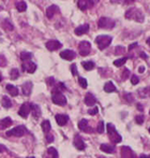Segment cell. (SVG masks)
<instances>
[{"instance_id":"cell-1","label":"cell","mask_w":150,"mask_h":158,"mask_svg":"<svg viewBox=\"0 0 150 158\" xmlns=\"http://www.w3.org/2000/svg\"><path fill=\"white\" fill-rule=\"evenodd\" d=\"M125 16L128 20H135V22H138V23H143V22H144V18H145L143 12L137 8H130L125 12Z\"/></svg>"},{"instance_id":"cell-2","label":"cell","mask_w":150,"mask_h":158,"mask_svg":"<svg viewBox=\"0 0 150 158\" xmlns=\"http://www.w3.org/2000/svg\"><path fill=\"white\" fill-rule=\"evenodd\" d=\"M51 100H53V102L55 105H66V96L60 92L59 88H53V90H51Z\"/></svg>"},{"instance_id":"cell-3","label":"cell","mask_w":150,"mask_h":158,"mask_svg":"<svg viewBox=\"0 0 150 158\" xmlns=\"http://www.w3.org/2000/svg\"><path fill=\"white\" fill-rule=\"evenodd\" d=\"M107 133H108V138L110 139L113 143H120L122 141L121 135L117 132V130L115 128V126L113 125L112 123H108L107 124Z\"/></svg>"},{"instance_id":"cell-4","label":"cell","mask_w":150,"mask_h":158,"mask_svg":"<svg viewBox=\"0 0 150 158\" xmlns=\"http://www.w3.org/2000/svg\"><path fill=\"white\" fill-rule=\"evenodd\" d=\"M113 38L110 36H106V35H102V36H98L96 38V43L98 44L100 50L106 49L107 46L112 43Z\"/></svg>"},{"instance_id":"cell-5","label":"cell","mask_w":150,"mask_h":158,"mask_svg":"<svg viewBox=\"0 0 150 158\" xmlns=\"http://www.w3.org/2000/svg\"><path fill=\"white\" fill-rule=\"evenodd\" d=\"M99 28L103 29H112L115 27V22L110 17H101L98 22Z\"/></svg>"},{"instance_id":"cell-6","label":"cell","mask_w":150,"mask_h":158,"mask_svg":"<svg viewBox=\"0 0 150 158\" xmlns=\"http://www.w3.org/2000/svg\"><path fill=\"white\" fill-rule=\"evenodd\" d=\"M26 131H27V129L25 126H17V127L7 131L5 135H7V137H23Z\"/></svg>"},{"instance_id":"cell-7","label":"cell","mask_w":150,"mask_h":158,"mask_svg":"<svg viewBox=\"0 0 150 158\" xmlns=\"http://www.w3.org/2000/svg\"><path fill=\"white\" fill-rule=\"evenodd\" d=\"M78 51L81 56L89 55L90 51H91V44H90L88 41H81L78 45Z\"/></svg>"},{"instance_id":"cell-8","label":"cell","mask_w":150,"mask_h":158,"mask_svg":"<svg viewBox=\"0 0 150 158\" xmlns=\"http://www.w3.org/2000/svg\"><path fill=\"white\" fill-rule=\"evenodd\" d=\"M30 112H31V103L25 102V103L20 107L19 111H18V114H19L20 117L27 118L28 117V115L30 114Z\"/></svg>"},{"instance_id":"cell-9","label":"cell","mask_w":150,"mask_h":158,"mask_svg":"<svg viewBox=\"0 0 150 158\" xmlns=\"http://www.w3.org/2000/svg\"><path fill=\"white\" fill-rule=\"evenodd\" d=\"M77 7H78L79 10L86 11L93 7V1H92V0H78Z\"/></svg>"},{"instance_id":"cell-10","label":"cell","mask_w":150,"mask_h":158,"mask_svg":"<svg viewBox=\"0 0 150 158\" xmlns=\"http://www.w3.org/2000/svg\"><path fill=\"white\" fill-rule=\"evenodd\" d=\"M45 46L49 51L53 52V51H56V50L60 49L61 46H62V44H61L58 40H49L46 42Z\"/></svg>"},{"instance_id":"cell-11","label":"cell","mask_w":150,"mask_h":158,"mask_svg":"<svg viewBox=\"0 0 150 158\" xmlns=\"http://www.w3.org/2000/svg\"><path fill=\"white\" fill-rule=\"evenodd\" d=\"M22 68H23L24 71L28 72V73H33V72L37 70V65L30 60L25 61V62L23 64V66H22Z\"/></svg>"},{"instance_id":"cell-12","label":"cell","mask_w":150,"mask_h":158,"mask_svg":"<svg viewBox=\"0 0 150 158\" xmlns=\"http://www.w3.org/2000/svg\"><path fill=\"white\" fill-rule=\"evenodd\" d=\"M75 56H76V54L72 50H64L60 53V57L62 59H66V60H73Z\"/></svg>"},{"instance_id":"cell-13","label":"cell","mask_w":150,"mask_h":158,"mask_svg":"<svg viewBox=\"0 0 150 158\" xmlns=\"http://www.w3.org/2000/svg\"><path fill=\"white\" fill-rule=\"evenodd\" d=\"M121 157L122 158H136L133 150L129 146H122L121 147Z\"/></svg>"},{"instance_id":"cell-14","label":"cell","mask_w":150,"mask_h":158,"mask_svg":"<svg viewBox=\"0 0 150 158\" xmlns=\"http://www.w3.org/2000/svg\"><path fill=\"white\" fill-rule=\"evenodd\" d=\"M74 146L78 150H84L86 148V144L84 143V141H83V139L79 135H76L75 138H74Z\"/></svg>"},{"instance_id":"cell-15","label":"cell","mask_w":150,"mask_h":158,"mask_svg":"<svg viewBox=\"0 0 150 158\" xmlns=\"http://www.w3.org/2000/svg\"><path fill=\"white\" fill-rule=\"evenodd\" d=\"M88 31H89V25L88 24H84V25H81L78 27H76L74 32H75L76 36H83V35H86Z\"/></svg>"},{"instance_id":"cell-16","label":"cell","mask_w":150,"mask_h":158,"mask_svg":"<svg viewBox=\"0 0 150 158\" xmlns=\"http://www.w3.org/2000/svg\"><path fill=\"white\" fill-rule=\"evenodd\" d=\"M85 103H86V105H88V107H93V105L97 103V99H96V97H94L91 93H88V94H86V96H85Z\"/></svg>"},{"instance_id":"cell-17","label":"cell","mask_w":150,"mask_h":158,"mask_svg":"<svg viewBox=\"0 0 150 158\" xmlns=\"http://www.w3.org/2000/svg\"><path fill=\"white\" fill-rule=\"evenodd\" d=\"M55 120H56L57 124H58L59 126H64L66 123H68V120H69V117H68V115L66 114H56Z\"/></svg>"},{"instance_id":"cell-18","label":"cell","mask_w":150,"mask_h":158,"mask_svg":"<svg viewBox=\"0 0 150 158\" xmlns=\"http://www.w3.org/2000/svg\"><path fill=\"white\" fill-rule=\"evenodd\" d=\"M57 12H59L58 5H49V8H47V10H46V16L49 18H53V16L55 15Z\"/></svg>"},{"instance_id":"cell-19","label":"cell","mask_w":150,"mask_h":158,"mask_svg":"<svg viewBox=\"0 0 150 158\" xmlns=\"http://www.w3.org/2000/svg\"><path fill=\"white\" fill-rule=\"evenodd\" d=\"M32 82L28 81L26 82V83H24L23 86H22V89H23V94L25 95V96H29V95L31 94V90H32Z\"/></svg>"},{"instance_id":"cell-20","label":"cell","mask_w":150,"mask_h":158,"mask_svg":"<svg viewBox=\"0 0 150 158\" xmlns=\"http://www.w3.org/2000/svg\"><path fill=\"white\" fill-rule=\"evenodd\" d=\"M78 128L81 130H84L85 132L87 133L92 132V128L88 127V120H81V122L78 123Z\"/></svg>"},{"instance_id":"cell-21","label":"cell","mask_w":150,"mask_h":158,"mask_svg":"<svg viewBox=\"0 0 150 158\" xmlns=\"http://www.w3.org/2000/svg\"><path fill=\"white\" fill-rule=\"evenodd\" d=\"M100 150H103L104 153L113 154L115 152V146L110 145V144H106V143H104V144H101V145H100Z\"/></svg>"},{"instance_id":"cell-22","label":"cell","mask_w":150,"mask_h":158,"mask_svg":"<svg viewBox=\"0 0 150 158\" xmlns=\"http://www.w3.org/2000/svg\"><path fill=\"white\" fill-rule=\"evenodd\" d=\"M12 125V120L10 117H5L2 120H0V130L7 129L8 127Z\"/></svg>"},{"instance_id":"cell-23","label":"cell","mask_w":150,"mask_h":158,"mask_svg":"<svg viewBox=\"0 0 150 158\" xmlns=\"http://www.w3.org/2000/svg\"><path fill=\"white\" fill-rule=\"evenodd\" d=\"M138 96L140 98H150V86L138 89Z\"/></svg>"},{"instance_id":"cell-24","label":"cell","mask_w":150,"mask_h":158,"mask_svg":"<svg viewBox=\"0 0 150 158\" xmlns=\"http://www.w3.org/2000/svg\"><path fill=\"white\" fill-rule=\"evenodd\" d=\"M104 90L106 93H115L117 89H116V86L114 85V83H113L112 81H110V82H106V83H105Z\"/></svg>"},{"instance_id":"cell-25","label":"cell","mask_w":150,"mask_h":158,"mask_svg":"<svg viewBox=\"0 0 150 158\" xmlns=\"http://www.w3.org/2000/svg\"><path fill=\"white\" fill-rule=\"evenodd\" d=\"M5 88H7V90L9 92V94L12 96V97H15V96H17L18 95V89L17 87H15L14 85H11V84H8L7 86H5Z\"/></svg>"},{"instance_id":"cell-26","label":"cell","mask_w":150,"mask_h":158,"mask_svg":"<svg viewBox=\"0 0 150 158\" xmlns=\"http://www.w3.org/2000/svg\"><path fill=\"white\" fill-rule=\"evenodd\" d=\"M81 66H83V68H84L85 70L90 71V70H92L94 68V62L93 61H91V60L83 61V62H81Z\"/></svg>"},{"instance_id":"cell-27","label":"cell","mask_w":150,"mask_h":158,"mask_svg":"<svg viewBox=\"0 0 150 158\" xmlns=\"http://www.w3.org/2000/svg\"><path fill=\"white\" fill-rule=\"evenodd\" d=\"M31 111H32V115L36 118H38L41 115V109L38 105H32L31 103Z\"/></svg>"},{"instance_id":"cell-28","label":"cell","mask_w":150,"mask_h":158,"mask_svg":"<svg viewBox=\"0 0 150 158\" xmlns=\"http://www.w3.org/2000/svg\"><path fill=\"white\" fill-rule=\"evenodd\" d=\"M1 105H2L3 108H7V109H9V108L12 107V101H11L9 97H7V96H3L2 99H1Z\"/></svg>"},{"instance_id":"cell-29","label":"cell","mask_w":150,"mask_h":158,"mask_svg":"<svg viewBox=\"0 0 150 158\" xmlns=\"http://www.w3.org/2000/svg\"><path fill=\"white\" fill-rule=\"evenodd\" d=\"M41 127H42V130H43L44 132L47 135L49 132V130H51V122L49 120H44L42 124H41Z\"/></svg>"},{"instance_id":"cell-30","label":"cell","mask_w":150,"mask_h":158,"mask_svg":"<svg viewBox=\"0 0 150 158\" xmlns=\"http://www.w3.org/2000/svg\"><path fill=\"white\" fill-rule=\"evenodd\" d=\"M16 10L18 12H24V11L27 10V3L24 2V1H18L16 3Z\"/></svg>"},{"instance_id":"cell-31","label":"cell","mask_w":150,"mask_h":158,"mask_svg":"<svg viewBox=\"0 0 150 158\" xmlns=\"http://www.w3.org/2000/svg\"><path fill=\"white\" fill-rule=\"evenodd\" d=\"M32 57V54L29 52H22L20 53V59L23 61H29Z\"/></svg>"},{"instance_id":"cell-32","label":"cell","mask_w":150,"mask_h":158,"mask_svg":"<svg viewBox=\"0 0 150 158\" xmlns=\"http://www.w3.org/2000/svg\"><path fill=\"white\" fill-rule=\"evenodd\" d=\"M127 60H128V57H122V58L116 59V60L114 61V65L116 67H121L127 62Z\"/></svg>"},{"instance_id":"cell-33","label":"cell","mask_w":150,"mask_h":158,"mask_svg":"<svg viewBox=\"0 0 150 158\" xmlns=\"http://www.w3.org/2000/svg\"><path fill=\"white\" fill-rule=\"evenodd\" d=\"M47 153H49L51 158H58V152H57V150L55 147H49L47 150Z\"/></svg>"},{"instance_id":"cell-34","label":"cell","mask_w":150,"mask_h":158,"mask_svg":"<svg viewBox=\"0 0 150 158\" xmlns=\"http://www.w3.org/2000/svg\"><path fill=\"white\" fill-rule=\"evenodd\" d=\"M10 77H11V79L12 80H16V79H18L19 77V71H18L16 68H14V69H12L11 70V72H10Z\"/></svg>"},{"instance_id":"cell-35","label":"cell","mask_w":150,"mask_h":158,"mask_svg":"<svg viewBox=\"0 0 150 158\" xmlns=\"http://www.w3.org/2000/svg\"><path fill=\"white\" fill-rule=\"evenodd\" d=\"M3 28H4L5 30H8V31H12L13 29H14V26H13L12 24L9 22V20H5L4 22H3Z\"/></svg>"},{"instance_id":"cell-36","label":"cell","mask_w":150,"mask_h":158,"mask_svg":"<svg viewBox=\"0 0 150 158\" xmlns=\"http://www.w3.org/2000/svg\"><path fill=\"white\" fill-rule=\"evenodd\" d=\"M125 53V47L123 46H116L115 47V54L116 55H122V54Z\"/></svg>"},{"instance_id":"cell-37","label":"cell","mask_w":150,"mask_h":158,"mask_svg":"<svg viewBox=\"0 0 150 158\" xmlns=\"http://www.w3.org/2000/svg\"><path fill=\"white\" fill-rule=\"evenodd\" d=\"M78 83L79 85H81V87H83V88H87V86H88V84H87V80L85 79V77H78Z\"/></svg>"},{"instance_id":"cell-38","label":"cell","mask_w":150,"mask_h":158,"mask_svg":"<svg viewBox=\"0 0 150 158\" xmlns=\"http://www.w3.org/2000/svg\"><path fill=\"white\" fill-rule=\"evenodd\" d=\"M144 120H145V117H144V115L143 114L136 115V116H135V122L137 123L138 125H142L143 123H144Z\"/></svg>"},{"instance_id":"cell-39","label":"cell","mask_w":150,"mask_h":158,"mask_svg":"<svg viewBox=\"0 0 150 158\" xmlns=\"http://www.w3.org/2000/svg\"><path fill=\"white\" fill-rule=\"evenodd\" d=\"M97 131H98L99 133H103V132H104V122H102V120H100L99 124H98Z\"/></svg>"},{"instance_id":"cell-40","label":"cell","mask_w":150,"mask_h":158,"mask_svg":"<svg viewBox=\"0 0 150 158\" xmlns=\"http://www.w3.org/2000/svg\"><path fill=\"white\" fill-rule=\"evenodd\" d=\"M129 77H130V70H129V69H125L123 71H122V75H121L122 80H127Z\"/></svg>"},{"instance_id":"cell-41","label":"cell","mask_w":150,"mask_h":158,"mask_svg":"<svg viewBox=\"0 0 150 158\" xmlns=\"http://www.w3.org/2000/svg\"><path fill=\"white\" fill-rule=\"evenodd\" d=\"M131 83H132L133 85H136V84H138L140 83V79H138V77L137 75H132L131 77Z\"/></svg>"},{"instance_id":"cell-42","label":"cell","mask_w":150,"mask_h":158,"mask_svg":"<svg viewBox=\"0 0 150 158\" xmlns=\"http://www.w3.org/2000/svg\"><path fill=\"white\" fill-rule=\"evenodd\" d=\"M98 112H99V109H98V107H93V109L88 110V114H90V115H97Z\"/></svg>"},{"instance_id":"cell-43","label":"cell","mask_w":150,"mask_h":158,"mask_svg":"<svg viewBox=\"0 0 150 158\" xmlns=\"http://www.w3.org/2000/svg\"><path fill=\"white\" fill-rule=\"evenodd\" d=\"M7 66V58L3 55H0V67Z\"/></svg>"},{"instance_id":"cell-44","label":"cell","mask_w":150,"mask_h":158,"mask_svg":"<svg viewBox=\"0 0 150 158\" xmlns=\"http://www.w3.org/2000/svg\"><path fill=\"white\" fill-rule=\"evenodd\" d=\"M71 72H72V74H73V75H77V74H78V71H77V67H76V65H75V64L71 65Z\"/></svg>"},{"instance_id":"cell-45","label":"cell","mask_w":150,"mask_h":158,"mask_svg":"<svg viewBox=\"0 0 150 158\" xmlns=\"http://www.w3.org/2000/svg\"><path fill=\"white\" fill-rule=\"evenodd\" d=\"M46 83L49 86H54V85L56 84V82L54 80V77H49V79H46Z\"/></svg>"},{"instance_id":"cell-46","label":"cell","mask_w":150,"mask_h":158,"mask_svg":"<svg viewBox=\"0 0 150 158\" xmlns=\"http://www.w3.org/2000/svg\"><path fill=\"white\" fill-rule=\"evenodd\" d=\"M125 100H127L128 102H133V97H132V95L131 94H125Z\"/></svg>"},{"instance_id":"cell-47","label":"cell","mask_w":150,"mask_h":158,"mask_svg":"<svg viewBox=\"0 0 150 158\" xmlns=\"http://www.w3.org/2000/svg\"><path fill=\"white\" fill-rule=\"evenodd\" d=\"M46 140L49 143H51L54 142V137L51 135H46Z\"/></svg>"},{"instance_id":"cell-48","label":"cell","mask_w":150,"mask_h":158,"mask_svg":"<svg viewBox=\"0 0 150 158\" xmlns=\"http://www.w3.org/2000/svg\"><path fill=\"white\" fill-rule=\"evenodd\" d=\"M136 46H137V43L135 42V43H132V44H131V45L129 46V49H128V50H129V51H132V50L134 49V47H136Z\"/></svg>"},{"instance_id":"cell-49","label":"cell","mask_w":150,"mask_h":158,"mask_svg":"<svg viewBox=\"0 0 150 158\" xmlns=\"http://www.w3.org/2000/svg\"><path fill=\"white\" fill-rule=\"evenodd\" d=\"M5 150H7V147L4 145H2V144H0V153H3Z\"/></svg>"},{"instance_id":"cell-50","label":"cell","mask_w":150,"mask_h":158,"mask_svg":"<svg viewBox=\"0 0 150 158\" xmlns=\"http://www.w3.org/2000/svg\"><path fill=\"white\" fill-rule=\"evenodd\" d=\"M123 1H125V0H110L112 3H122Z\"/></svg>"},{"instance_id":"cell-51","label":"cell","mask_w":150,"mask_h":158,"mask_svg":"<svg viewBox=\"0 0 150 158\" xmlns=\"http://www.w3.org/2000/svg\"><path fill=\"white\" fill-rule=\"evenodd\" d=\"M144 71H145V67H144V66H140V68H138V72H140V73H143Z\"/></svg>"},{"instance_id":"cell-52","label":"cell","mask_w":150,"mask_h":158,"mask_svg":"<svg viewBox=\"0 0 150 158\" xmlns=\"http://www.w3.org/2000/svg\"><path fill=\"white\" fill-rule=\"evenodd\" d=\"M140 56L142 57L143 59H147V58H148V57H147V55H146L145 53H143V52H142V53L140 54Z\"/></svg>"},{"instance_id":"cell-53","label":"cell","mask_w":150,"mask_h":158,"mask_svg":"<svg viewBox=\"0 0 150 158\" xmlns=\"http://www.w3.org/2000/svg\"><path fill=\"white\" fill-rule=\"evenodd\" d=\"M137 109L140 110V111H144V108L142 107V105H140V103H138V105H137Z\"/></svg>"},{"instance_id":"cell-54","label":"cell","mask_w":150,"mask_h":158,"mask_svg":"<svg viewBox=\"0 0 150 158\" xmlns=\"http://www.w3.org/2000/svg\"><path fill=\"white\" fill-rule=\"evenodd\" d=\"M137 158H150V156H147V155H140V157Z\"/></svg>"},{"instance_id":"cell-55","label":"cell","mask_w":150,"mask_h":158,"mask_svg":"<svg viewBox=\"0 0 150 158\" xmlns=\"http://www.w3.org/2000/svg\"><path fill=\"white\" fill-rule=\"evenodd\" d=\"M147 44L150 46V38H148V39H147Z\"/></svg>"},{"instance_id":"cell-56","label":"cell","mask_w":150,"mask_h":158,"mask_svg":"<svg viewBox=\"0 0 150 158\" xmlns=\"http://www.w3.org/2000/svg\"><path fill=\"white\" fill-rule=\"evenodd\" d=\"M132 1H134V0H125V2L127 3H130V2H132Z\"/></svg>"},{"instance_id":"cell-57","label":"cell","mask_w":150,"mask_h":158,"mask_svg":"<svg viewBox=\"0 0 150 158\" xmlns=\"http://www.w3.org/2000/svg\"><path fill=\"white\" fill-rule=\"evenodd\" d=\"M2 81V77H1V75H0V82Z\"/></svg>"},{"instance_id":"cell-58","label":"cell","mask_w":150,"mask_h":158,"mask_svg":"<svg viewBox=\"0 0 150 158\" xmlns=\"http://www.w3.org/2000/svg\"><path fill=\"white\" fill-rule=\"evenodd\" d=\"M27 158H36V157H31V156H30V157H27Z\"/></svg>"},{"instance_id":"cell-59","label":"cell","mask_w":150,"mask_h":158,"mask_svg":"<svg viewBox=\"0 0 150 158\" xmlns=\"http://www.w3.org/2000/svg\"><path fill=\"white\" fill-rule=\"evenodd\" d=\"M46 158H51V157H49H49H46Z\"/></svg>"},{"instance_id":"cell-60","label":"cell","mask_w":150,"mask_h":158,"mask_svg":"<svg viewBox=\"0 0 150 158\" xmlns=\"http://www.w3.org/2000/svg\"><path fill=\"white\" fill-rule=\"evenodd\" d=\"M149 132H150V128H149Z\"/></svg>"}]
</instances>
